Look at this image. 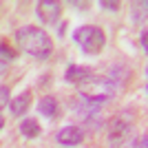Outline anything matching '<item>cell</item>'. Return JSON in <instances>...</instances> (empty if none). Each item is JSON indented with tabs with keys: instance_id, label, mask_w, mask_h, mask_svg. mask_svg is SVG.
<instances>
[{
	"instance_id": "1",
	"label": "cell",
	"mask_w": 148,
	"mask_h": 148,
	"mask_svg": "<svg viewBox=\"0 0 148 148\" xmlns=\"http://www.w3.org/2000/svg\"><path fill=\"white\" fill-rule=\"evenodd\" d=\"M16 40H18V47L22 53L36 58V60H47L53 51V40L44 29L33 25H27L16 33Z\"/></svg>"
},
{
	"instance_id": "2",
	"label": "cell",
	"mask_w": 148,
	"mask_h": 148,
	"mask_svg": "<svg viewBox=\"0 0 148 148\" xmlns=\"http://www.w3.org/2000/svg\"><path fill=\"white\" fill-rule=\"evenodd\" d=\"M75 44H80V51L86 56H99L106 47V33L97 25H84L73 31Z\"/></svg>"
},
{
	"instance_id": "3",
	"label": "cell",
	"mask_w": 148,
	"mask_h": 148,
	"mask_svg": "<svg viewBox=\"0 0 148 148\" xmlns=\"http://www.w3.org/2000/svg\"><path fill=\"white\" fill-rule=\"evenodd\" d=\"M115 91H117V84H115V80H111V77H88L84 84H82V95L84 97H88L91 102H95V104H104V102H108V99L115 95Z\"/></svg>"
},
{
	"instance_id": "4",
	"label": "cell",
	"mask_w": 148,
	"mask_h": 148,
	"mask_svg": "<svg viewBox=\"0 0 148 148\" xmlns=\"http://www.w3.org/2000/svg\"><path fill=\"white\" fill-rule=\"evenodd\" d=\"M130 122L124 115L113 117L108 126V146L111 148H128L130 146Z\"/></svg>"
},
{
	"instance_id": "5",
	"label": "cell",
	"mask_w": 148,
	"mask_h": 148,
	"mask_svg": "<svg viewBox=\"0 0 148 148\" xmlns=\"http://www.w3.org/2000/svg\"><path fill=\"white\" fill-rule=\"evenodd\" d=\"M71 108H73V113L82 119V122H95V117L99 115V104L91 102V99L84 97L82 93L75 95V102L71 104Z\"/></svg>"
},
{
	"instance_id": "6",
	"label": "cell",
	"mask_w": 148,
	"mask_h": 148,
	"mask_svg": "<svg viewBox=\"0 0 148 148\" xmlns=\"http://www.w3.org/2000/svg\"><path fill=\"white\" fill-rule=\"evenodd\" d=\"M56 142L60 144V146H66V148L80 146V144L84 142V130H82L77 124H66V126H62L56 133Z\"/></svg>"
},
{
	"instance_id": "7",
	"label": "cell",
	"mask_w": 148,
	"mask_h": 148,
	"mask_svg": "<svg viewBox=\"0 0 148 148\" xmlns=\"http://www.w3.org/2000/svg\"><path fill=\"white\" fill-rule=\"evenodd\" d=\"M36 13H38V18L42 20L44 25L53 27L62 16V5L56 2V0H40L36 5Z\"/></svg>"
},
{
	"instance_id": "8",
	"label": "cell",
	"mask_w": 148,
	"mask_h": 148,
	"mask_svg": "<svg viewBox=\"0 0 148 148\" xmlns=\"http://www.w3.org/2000/svg\"><path fill=\"white\" fill-rule=\"evenodd\" d=\"M31 99H33V91H31V88H25L22 93H18V95L11 97V102H9L11 113L16 115V117L25 115V113L29 111V106H31Z\"/></svg>"
},
{
	"instance_id": "9",
	"label": "cell",
	"mask_w": 148,
	"mask_h": 148,
	"mask_svg": "<svg viewBox=\"0 0 148 148\" xmlns=\"http://www.w3.org/2000/svg\"><path fill=\"white\" fill-rule=\"evenodd\" d=\"M38 113L44 115V117H49V119H58V117H60V104H58V97H53V95H44V97H40V102H38Z\"/></svg>"
},
{
	"instance_id": "10",
	"label": "cell",
	"mask_w": 148,
	"mask_h": 148,
	"mask_svg": "<svg viewBox=\"0 0 148 148\" xmlns=\"http://www.w3.org/2000/svg\"><path fill=\"white\" fill-rule=\"evenodd\" d=\"M88 77H91V69L82 66V64H69L66 73H64V80L71 84H84Z\"/></svg>"
},
{
	"instance_id": "11",
	"label": "cell",
	"mask_w": 148,
	"mask_h": 148,
	"mask_svg": "<svg viewBox=\"0 0 148 148\" xmlns=\"http://www.w3.org/2000/svg\"><path fill=\"white\" fill-rule=\"evenodd\" d=\"M20 133L27 137V139H36V137H40V133H42V126H40V122H38L36 117H27L20 122Z\"/></svg>"
},
{
	"instance_id": "12",
	"label": "cell",
	"mask_w": 148,
	"mask_h": 148,
	"mask_svg": "<svg viewBox=\"0 0 148 148\" xmlns=\"http://www.w3.org/2000/svg\"><path fill=\"white\" fill-rule=\"evenodd\" d=\"M13 58H16V51H13L5 40H0V64H9Z\"/></svg>"
},
{
	"instance_id": "13",
	"label": "cell",
	"mask_w": 148,
	"mask_h": 148,
	"mask_svg": "<svg viewBox=\"0 0 148 148\" xmlns=\"http://www.w3.org/2000/svg\"><path fill=\"white\" fill-rule=\"evenodd\" d=\"M9 102H11V91L7 84H0V113L5 106H9Z\"/></svg>"
},
{
	"instance_id": "14",
	"label": "cell",
	"mask_w": 148,
	"mask_h": 148,
	"mask_svg": "<svg viewBox=\"0 0 148 148\" xmlns=\"http://www.w3.org/2000/svg\"><path fill=\"white\" fill-rule=\"evenodd\" d=\"M148 146V137L142 135V137H137V142H135V148H146Z\"/></svg>"
},
{
	"instance_id": "15",
	"label": "cell",
	"mask_w": 148,
	"mask_h": 148,
	"mask_svg": "<svg viewBox=\"0 0 148 148\" xmlns=\"http://www.w3.org/2000/svg\"><path fill=\"white\" fill-rule=\"evenodd\" d=\"M102 7L111 9V11H117V9H119V5H117V2H102Z\"/></svg>"
},
{
	"instance_id": "16",
	"label": "cell",
	"mask_w": 148,
	"mask_h": 148,
	"mask_svg": "<svg viewBox=\"0 0 148 148\" xmlns=\"http://www.w3.org/2000/svg\"><path fill=\"white\" fill-rule=\"evenodd\" d=\"M5 128V117H2V115H0V130Z\"/></svg>"
}]
</instances>
